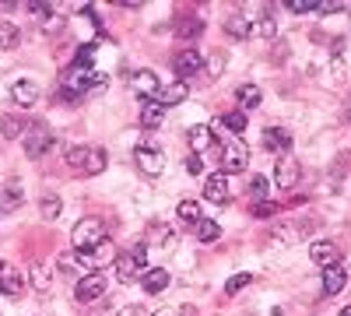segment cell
Listing matches in <instances>:
<instances>
[{"label": "cell", "instance_id": "1", "mask_svg": "<svg viewBox=\"0 0 351 316\" xmlns=\"http://www.w3.org/2000/svg\"><path fill=\"white\" fill-rule=\"evenodd\" d=\"M144 264H148V246L144 243H137L130 253H116V260H112L116 278L120 281H137L144 274Z\"/></svg>", "mask_w": 351, "mask_h": 316}, {"label": "cell", "instance_id": "2", "mask_svg": "<svg viewBox=\"0 0 351 316\" xmlns=\"http://www.w3.org/2000/svg\"><path fill=\"white\" fill-rule=\"evenodd\" d=\"M246 165H250L246 145H243L239 137L225 134V137H221V172H225V176H236V172H243Z\"/></svg>", "mask_w": 351, "mask_h": 316}, {"label": "cell", "instance_id": "3", "mask_svg": "<svg viewBox=\"0 0 351 316\" xmlns=\"http://www.w3.org/2000/svg\"><path fill=\"white\" fill-rule=\"evenodd\" d=\"M71 243H74L77 253L106 243V221H102V218H81V221L74 225V232H71Z\"/></svg>", "mask_w": 351, "mask_h": 316}, {"label": "cell", "instance_id": "4", "mask_svg": "<svg viewBox=\"0 0 351 316\" xmlns=\"http://www.w3.org/2000/svg\"><path fill=\"white\" fill-rule=\"evenodd\" d=\"M106 284H109V278L102 274V271H88V274H81L77 278V284H74V299L77 302H95L99 295H106Z\"/></svg>", "mask_w": 351, "mask_h": 316}, {"label": "cell", "instance_id": "5", "mask_svg": "<svg viewBox=\"0 0 351 316\" xmlns=\"http://www.w3.org/2000/svg\"><path fill=\"white\" fill-rule=\"evenodd\" d=\"M74 256H77V264L84 267V274H88V271H102L106 264L116 260V246L106 239V243H99V246H92V250H81V253H74Z\"/></svg>", "mask_w": 351, "mask_h": 316}, {"label": "cell", "instance_id": "6", "mask_svg": "<svg viewBox=\"0 0 351 316\" xmlns=\"http://www.w3.org/2000/svg\"><path fill=\"white\" fill-rule=\"evenodd\" d=\"M53 145H56V137L49 134L46 123H32V127H28V137H25V155L28 158H43Z\"/></svg>", "mask_w": 351, "mask_h": 316}, {"label": "cell", "instance_id": "7", "mask_svg": "<svg viewBox=\"0 0 351 316\" xmlns=\"http://www.w3.org/2000/svg\"><path fill=\"white\" fill-rule=\"evenodd\" d=\"M172 67H176V77H180V81L186 84L190 77L204 74V53H197V49H183V53H176Z\"/></svg>", "mask_w": 351, "mask_h": 316}, {"label": "cell", "instance_id": "8", "mask_svg": "<svg viewBox=\"0 0 351 316\" xmlns=\"http://www.w3.org/2000/svg\"><path fill=\"white\" fill-rule=\"evenodd\" d=\"M341 256H344V250L337 246V243H330V239H319V243H313L309 246V260L316 264V267H337L341 264Z\"/></svg>", "mask_w": 351, "mask_h": 316}, {"label": "cell", "instance_id": "9", "mask_svg": "<svg viewBox=\"0 0 351 316\" xmlns=\"http://www.w3.org/2000/svg\"><path fill=\"white\" fill-rule=\"evenodd\" d=\"M134 162H137V169L144 172V176H162V169H165V155L158 148H148V145H141L134 151Z\"/></svg>", "mask_w": 351, "mask_h": 316}, {"label": "cell", "instance_id": "10", "mask_svg": "<svg viewBox=\"0 0 351 316\" xmlns=\"http://www.w3.org/2000/svg\"><path fill=\"white\" fill-rule=\"evenodd\" d=\"M25 284H28V278H25L21 271H14L8 260H0V292L11 295V299H18V295L25 292Z\"/></svg>", "mask_w": 351, "mask_h": 316}, {"label": "cell", "instance_id": "11", "mask_svg": "<svg viewBox=\"0 0 351 316\" xmlns=\"http://www.w3.org/2000/svg\"><path fill=\"white\" fill-rule=\"evenodd\" d=\"M274 183L281 190H291L299 183V162L291 155H278V165H274Z\"/></svg>", "mask_w": 351, "mask_h": 316}, {"label": "cell", "instance_id": "12", "mask_svg": "<svg viewBox=\"0 0 351 316\" xmlns=\"http://www.w3.org/2000/svg\"><path fill=\"white\" fill-rule=\"evenodd\" d=\"M313 228H316V221H299V225H285V221H281L274 232H271V239H274V243H299L302 236L313 232Z\"/></svg>", "mask_w": 351, "mask_h": 316}, {"label": "cell", "instance_id": "13", "mask_svg": "<svg viewBox=\"0 0 351 316\" xmlns=\"http://www.w3.org/2000/svg\"><path fill=\"white\" fill-rule=\"evenodd\" d=\"M190 95V88H186V84L183 81H169V84H158V92H155V102L158 106H180L183 99Z\"/></svg>", "mask_w": 351, "mask_h": 316}, {"label": "cell", "instance_id": "14", "mask_svg": "<svg viewBox=\"0 0 351 316\" xmlns=\"http://www.w3.org/2000/svg\"><path fill=\"white\" fill-rule=\"evenodd\" d=\"M11 99H14L21 109H32L36 99H39V84H36V81H28V77L14 81V84H11Z\"/></svg>", "mask_w": 351, "mask_h": 316}, {"label": "cell", "instance_id": "15", "mask_svg": "<svg viewBox=\"0 0 351 316\" xmlns=\"http://www.w3.org/2000/svg\"><path fill=\"white\" fill-rule=\"evenodd\" d=\"M263 148L274 151V155H288V148H291V134H288L285 127H267V130H263Z\"/></svg>", "mask_w": 351, "mask_h": 316}, {"label": "cell", "instance_id": "16", "mask_svg": "<svg viewBox=\"0 0 351 316\" xmlns=\"http://www.w3.org/2000/svg\"><path fill=\"white\" fill-rule=\"evenodd\" d=\"M204 197H208L211 204H225L228 200V176L225 172H211L208 183H204Z\"/></svg>", "mask_w": 351, "mask_h": 316}, {"label": "cell", "instance_id": "17", "mask_svg": "<svg viewBox=\"0 0 351 316\" xmlns=\"http://www.w3.org/2000/svg\"><path fill=\"white\" fill-rule=\"evenodd\" d=\"M141 289L148 292V295H158L169 289V271L165 267H152V271H144L141 274Z\"/></svg>", "mask_w": 351, "mask_h": 316}, {"label": "cell", "instance_id": "18", "mask_svg": "<svg viewBox=\"0 0 351 316\" xmlns=\"http://www.w3.org/2000/svg\"><path fill=\"white\" fill-rule=\"evenodd\" d=\"M186 141H190V148H193L197 155H204V151L211 148V141H215V127H208V123H197V127H190Z\"/></svg>", "mask_w": 351, "mask_h": 316}, {"label": "cell", "instance_id": "19", "mask_svg": "<svg viewBox=\"0 0 351 316\" xmlns=\"http://www.w3.org/2000/svg\"><path fill=\"white\" fill-rule=\"evenodd\" d=\"M130 84H134V92H137L141 99H155V92H158V77H155V71H137V74L130 77Z\"/></svg>", "mask_w": 351, "mask_h": 316}, {"label": "cell", "instance_id": "20", "mask_svg": "<svg viewBox=\"0 0 351 316\" xmlns=\"http://www.w3.org/2000/svg\"><path fill=\"white\" fill-rule=\"evenodd\" d=\"M165 120V106H158L155 99H141V123L144 127H158Z\"/></svg>", "mask_w": 351, "mask_h": 316}, {"label": "cell", "instance_id": "21", "mask_svg": "<svg viewBox=\"0 0 351 316\" xmlns=\"http://www.w3.org/2000/svg\"><path fill=\"white\" fill-rule=\"evenodd\" d=\"M344 284H348V271H344L341 264L324 271V292H327V295H337V292L344 289Z\"/></svg>", "mask_w": 351, "mask_h": 316}, {"label": "cell", "instance_id": "22", "mask_svg": "<svg viewBox=\"0 0 351 316\" xmlns=\"http://www.w3.org/2000/svg\"><path fill=\"white\" fill-rule=\"evenodd\" d=\"M215 127H218V130H228L232 137H239V134L246 130V112H239V109H236V112H225Z\"/></svg>", "mask_w": 351, "mask_h": 316}, {"label": "cell", "instance_id": "23", "mask_svg": "<svg viewBox=\"0 0 351 316\" xmlns=\"http://www.w3.org/2000/svg\"><path fill=\"white\" fill-rule=\"evenodd\" d=\"M225 32H228L232 39H250V36H253V25L246 21V14H232V18L225 21Z\"/></svg>", "mask_w": 351, "mask_h": 316}, {"label": "cell", "instance_id": "24", "mask_svg": "<svg viewBox=\"0 0 351 316\" xmlns=\"http://www.w3.org/2000/svg\"><path fill=\"white\" fill-rule=\"evenodd\" d=\"M28 281H32L36 292H49L53 289V278H49V267L46 264H32V267H28Z\"/></svg>", "mask_w": 351, "mask_h": 316}, {"label": "cell", "instance_id": "25", "mask_svg": "<svg viewBox=\"0 0 351 316\" xmlns=\"http://www.w3.org/2000/svg\"><path fill=\"white\" fill-rule=\"evenodd\" d=\"M18 42H21V28L14 25V21H0V49H18Z\"/></svg>", "mask_w": 351, "mask_h": 316}, {"label": "cell", "instance_id": "26", "mask_svg": "<svg viewBox=\"0 0 351 316\" xmlns=\"http://www.w3.org/2000/svg\"><path fill=\"white\" fill-rule=\"evenodd\" d=\"M260 99H263V92L256 88V84H243V88L236 92V102H239V112H243V109H256V106H260Z\"/></svg>", "mask_w": 351, "mask_h": 316}, {"label": "cell", "instance_id": "27", "mask_svg": "<svg viewBox=\"0 0 351 316\" xmlns=\"http://www.w3.org/2000/svg\"><path fill=\"white\" fill-rule=\"evenodd\" d=\"M102 169H106V151H102V148H88V162H84V172H88V176H99Z\"/></svg>", "mask_w": 351, "mask_h": 316}, {"label": "cell", "instance_id": "28", "mask_svg": "<svg viewBox=\"0 0 351 316\" xmlns=\"http://www.w3.org/2000/svg\"><path fill=\"white\" fill-rule=\"evenodd\" d=\"M200 32H204V21L200 18H183L180 28H176V36H180V39H197Z\"/></svg>", "mask_w": 351, "mask_h": 316}, {"label": "cell", "instance_id": "29", "mask_svg": "<svg viewBox=\"0 0 351 316\" xmlns=\"http://www.w3.org/2000/svg\"><path fill=\"white\" fill-rule=\"evenodd\" d=\"M180 218L183 221H190L193 228L204 221V211H200V204H197V200H183V204H180Z\"/></svg>", "mask_w": 351, "mask_h": 316}, {"label": "cell", "instance_id": "30", "mask_svg": "<svg viewBox=\"0 0 351 316\" xmlns=\"http://www.w3.org/2000/svg\"><path fill=\"white\" fill-rule=\"evenodd\" d=\"M21 204V180H8L4 186V200H0V208H18Z\"/></svg>", "mask_w": 351, "mask_h": 316}, {"label": "cell", "instance_id": "31", "mask_svg": "<svg viewBox=\"0 0 351 316\" xmlns=\"http://www.w3.org/2000/svg\"><path fill=\"white\" fill-rule=\"evenodd\" d=\"M246 284H253V274H250V271H239V274H232V278L225 281V295H236V292H243Z\"/></svg>", "mask_w": 351, "mask_h": 316}, {"label": "cell", "instance_id": "32", "mask_svg": "<svg viewBox=\"0 0 351 316\" xmlns=\"http://www.w3.org/2000/svg\"><path fill=\"white\" fill-rule=\"evenodd\" d=\"M39 208H43V218H46V221H56V218H60V211H64L60 197H53V193L43 197V204H39Z\"/></svg>", "mask_w": 351, "mask_h": 316}, {"label": "cell", "instance_id": "33", "mask_svg": "<svg viewBox=\"0 0 351 316\" xmlns=\"http://www.w3.org/2000/svg\"><path fill=\"white\" fill-rule=\"evenodd\" d=\"M25 134V120L18 117H0V137H21Z\"/></svg>", "mask_w": 351, "mask_h": 316}, {"label": "cell", "instance_id": "34", "mask_svg": "<svg viewBox=\"0 0 351 316\" xmlns=\"http://www.w3.org/2000/svg\"><path fill=\"white\" fill-rule=\"evenodd\" d=\"M253 32H256V36H263V39H274V36H278V21H274V14H271V11L263 14V18L253 25Z\"/></svg>", "mask_w": 351, "mask_h": 316}, {"label": "cell", "instance_id": "35", "mask_svg": "<svg viewBox=\"0 0 351 316\" xmlns=\"http://www.w3.org/2000/svg\"><path fill=\"white\" fill-rule=\"evenodd\" d=\"M218 236H221V225H218V221H208V218H204V221L197 225V239H200V243H215Z\"/></svg>", "mask_w": 351, "mask_h": 316}, {"label": "cell", "instance_id": "36", "mask_svg": "<svg viewBox=\"0 0 351 316\" xmlns=\"http://www.w3.org/2000/svg\"><path fill=\"white\" fill-rule=\"evenodd\" d=\"M95 49H99L95 42H84V46L77 49V56H74V67H77V71L92 67V64H95Z\"/></svg>", "mask_w": 351, "mask_h": 316}, {"label": "cell", "instance_id": "37", "mask_svg": "<svg viewBox=\"0 0 351 316\" xmlns=\"http://www.w3.org/2000/svg\"><path fill=\"white\" fill-rule=\"evenodd\" d=\"M250 197H253V204H263V200H267V180L253 176L250 180Z\"/></svg>", "mask_w": 351, "mask_h": 316}, {"label": "cell", "instance_id": "38", "mask_svg": "<svg viewBox=\"0 0 351 316\" xmlns=\"http://www.w3.org/2000/svg\"><path fill=\"white\" fill-rule=\"evenodd\" d=\"M84 162H88V148H84V145L67 148V165H71V169H84Z\"/></svg>", "mask_w": 351, "mask_h": 316}, {"label": "cell", "instance_id": "39", "mask_svg": "<svg viewBox=\"0 0 351 316\" xmlns=\"http://www.w3.org/2000/svg\"><path fill=\"white\" fill-rule=\"evenodd\" d=\"M28 14L39 18V21H49V18L56 14V8H53V4H28Z\"/></svg>", "mask_w": 351, "mask_h": 316}, {"label": "cell", "instance_id": "40", "mask_svg": "<svg viewBox=\"0 0 351 316\" xmlns=\"http://www.w3.org/2000/svg\"><path fill=\"white\" fill-rule=\"evenodd\" d=\"M204 71H208V77H218V74L225 71V56H221V53H211V56H208V67H204Z\"/></svg>", "mask_w": 351, "mask_h": 316}, {"label": "cell", "instance_id": "41", "mask_svg": "<svg viewBox=\"0 0 351 316\" xmlns=\"http://www.w3.org/2000/svg\"><path fill=\"white\" fill-rule=\"evenodd\" d=\"M278 215V204H271V200H263V204H253V218H271Z\"/></svg>", "mask_w": 351, "mask_h": 316}, {"label": "cell", "instance_id": "42", "mask_svg": "<svg viewBox=\"0 0 351 316\" xmlns=\"http://www.w3.org/2000/svg\"><path fill=\"white\" fill-rule=\"evenodd\" d=\"M285 11H291V14H309V11H316V4H295V0H291V4H285Z\"/></svg>", "mask_w": 351, "mask_h": 316}, {"label": "cell", "instance_id": "43", "mask_svg": "<svg viewBox=\"0 0 351 316\" xmlns=\"http://www.w3.org/2000/svg\"><path fill=\"white\" fill-rule=\"evenodd\" d=\"M186 172H190V176L204 172V162H200V155H190V158H186Z\"/></svg>", "mask_w": 351, "mask_h": 316}, {"label": "cell", "instance_id": "44", "mask_svg": "<svg viewBox=\"0 0 351 316\" xmlns=\"http://www.w3.org/2000/svg\"><path fill=\"white\" fill-rule=\"evenodd\" d=\"M116 316H148V313H144L141 306H123V309L116 313Z\"/></svg>", "mask_w": 351, "mask_h": 316}, {"label": "cell", "instance_id": "45", "mask_svg": "<svg viewBox=\"0 0 351 316\" xmlns=\"http://www.w3.org/2000/svg\"><path fill=\"white\" fill-rule=\"evenodd\" d=\"M155 316H183V309H162V313H155Z\"/></svg>", "mask_w": 351, "mask_h": 316}, {"label": "cell", "instance_id": "46", "mask_svg": "<svg viewBox=\"0 0 351 316\" xmlns=\"http://www.w3.org/2000/svg\"><path fill=\"white\" fill-rule=\"evenodd\" d=\"M341 316H351V306H344V309H341Z\"/></svg>", "mask_w": 351, "mask_h": 316}, {"label": "cell", "instance_id": "47", "mask_svg": "<svg viewBox=\"0 0 351 316\" xmlns=\"http://www.w3.org/2000/svg\"><path fill=\"white\" fill-rule=\"evenodd\" d=\"M348 117H351V102H348Z\"/></svg>", "mask_w": 351, "mask_h": 316}]
</instances>
